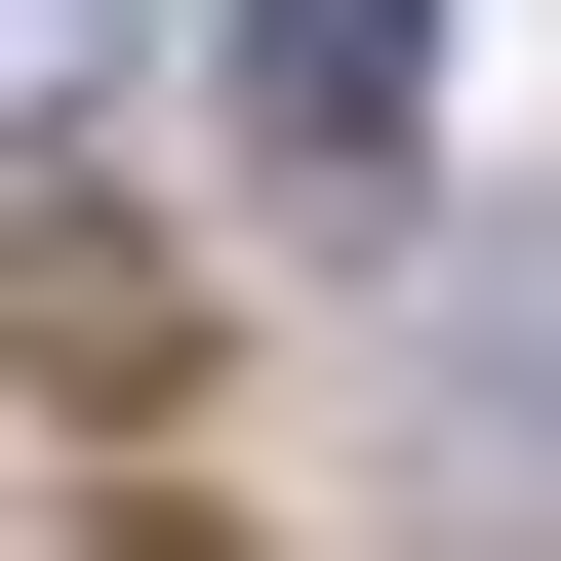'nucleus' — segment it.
Wrapping results in <instances>:
<instances>
[{"mask_svg":"<svg viewBox=\"0 0 561 561\" xmlns=\"http://www.w3.org/2000/svg\"><path fill=\"white\" fill-rule=\"evenodd\" d=\"M201 81H241V201H362L442 121V0H201Z\"/></svg>","mask_w":561,"mask_h":561,"instance_id":"1","label":"nucleus"},{"mask_svg":"<svg viewBox=\"0 0 561 561\" xmlns=\"http://www.w3.org/2000/svg\"><path fill=\"white\" fill-rule=\"evenodd\" d=\"M442 362H481V442H561V280H481V321H442Z\"/></svg>","mask_w":561,"mask_h":561,"instance_id":"2","label":"nucleus"},{"mask_svg":"<svg viewBox=\"0 0 561 561\" xmlns=\"http://www.w3.org/2000/svg\"><path fill=\"white\" fill-rule=\"evenodd\" d=\"M41 81H81V0H0V121H41Z\"/></svg>","mask_w":561,"mask_h":561,"instance_id":"3","label":"nucleus"}]
</instances>
